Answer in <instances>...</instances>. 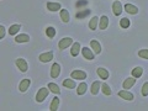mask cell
<instances>
[{"label": "cell", "instance_id": "cell-1", "mask_svg": "<svg viewBox=\"0 0 148 111\" xmlns=\"http://www.w3.org/2000/svg\"><path fill=\"white\" fill-rule=\"evenodd\" d=\"M48 86L47 88H41V89L38 90V92H37V95H36V101L37 103H42V101L47 98V95H48Z\"/></svg>", "mask_w": 148, "mask_h": 111}, {"label": "cell", "instance_id": "cell-2", "mask_svg": "<svg viewBox=\"0 0 148 111\" xmlns=\"http://www.w3.org/2000/svg\"><path fill=\"white\" fill-rule=\"evenodd\" d=\"M71 45H73V40L71 38V37H64V38H62L61 41H59L58 47H59V49H66Z\"/></svg>", "mask_w": 148, "mask_h": 111}, {"label": "cell", "instance_id": "cell-3", "mask_svg": "<svg viewBox=\"0 0 148 111\" xmlns=\"http://www.w3.org/2000/svg\"><path fill=\"white\" fill-rule=\"evenodd\" d=\"M16 66H17V68L20 69V71L22 72V73H25L27 69H29V66H27V62L25 61V59H22V58H17L16 59Z\"/></svg>", "mask_w": 148, "mask_h": 111}, {"label": "cell", "instance_id": "cell-4", "mask_svg": "<svg viewBox=\"0 0 148 111\" xmlns=\"http://www.w3.org/2000/svg\"><path fill=\"white\" fill-rule=\"evenodd\" d=\"M72 79H79V80H83L86 78V73L83 72V71H73L72 74H71Z\"/></svg>", "mask_w": 148, "mask_h": 111}, {"label": "cell", "instance_id": "cell-5", "mask_svg": "<svg viewBox=\"0 0 148 111\" xmlns=\"http://www.w3.org/2000/svg\"><path fill=\"white\" fill-rule=\"evenodd\" d=\"M61 74V66L58 63H53L52 68H51V77L52 78H57Z\"/></svg>", "mask_w": 148, "mask_h": 111}, {"label": "cell", "instance_id": "cell-6", "mask_svg": "<svg viewBox=\"0 0 148 111\" xmlns=\"http://www.w3.org/2000/svg\"><path fill=\"white\" fill-rule=\"evenodd\" d=\"M38 59H40L41 62H43V63L49 62V61H52V59H53V53H52V52H46V53H42V54H40Z\"/></svg>", "mask_w": 148, "mask_h": 111}, {"label": "cell", "instance_id": "cell-7", "mask_svg": "<svg viewBox=\"0 0 148 111\" xmlns=\"http://www.w3.org/2000/svg\"><path fill=\"white\" fill-rule=\"evenodd\" d=\"M82 53H83V56H84V58L88 59V61L94 59V52H91V51L88 47H83L82 48Z\"/></svg>", "mask_w": 148, "mask_h": 111}, {"label": "cell", "instance_id": "cell-8", "mask_svg": "<svg viewBox=\"0 0 148 111\" xmlns=\"http://www.w3.org/2000/svg\"><path fill=\"white\" fill-rule=\"evenodd\" d=\"M109 26V17L108 16H101L100 17V22H99V29L100 30H106Z\"/></svg>", "mask_w": 148, "mask_h": 111}, {"label": "cell", "instance_id": "cell-9", "mask_svg": "<svg viewBox=\"0 0 148 111\" xmlns=\"http://www.w3.org/2000/svg\"><path fill=\"white\" fill-rule=\"evenodd\" d=\"M135 83H136L135 77H131V78H127V79L123 82L122 86H123V89L128 90V89H130V88H131V86H133V85H135Z\"/></svg>", "mask_w": 148, "mask_h": 111}, {"label": "cell", "instance_id": "cell-10", "mask_svg": "<svg viewBox=\"0 0 148 111\" xmlns=\"http://www.w3.org/2000/svg\"><path fill=\"white\" fill-rule=\"evenodd\" d=\"M112 11H114V14L116 16L121 15V12H122V5H121V3H120V1H115L112 4Z\"/></svg>", "mask_w": 148, "mask_h": 111}, {"label": "cell", "instance_id": "cell-11", "mask_svg": "<svg viewBox=\"0 0 148 111\" xmlns=\"http://www.w3.org/2000/svg\"><path fill=\"white\" fill-rule=\"evenodd\" d=\"M119 95L121 96L122 99H125V100H128V101L133 100V94H132V92H130L128 90H121V91H119Z\"/></svg>", "mask_w": 148, "mask_h": 111}, {"label": "cell", "instance_id": "cell-12", "mask_svg": "<svg viewBox=\"0 0 148 111\" xmlns=\"http://www.w3.org/2000/svg\"><path fill=\"white\" fill-rule=\"evenodd\" d=\"M30 84H31V80H30V79H24V80H21V82H20L18 89H20L21 92H24V91H26L27 89H29Z\"/></svg>", "mask_w": 148, "mask_h": 111}, {"label": "cell", "instance_id": "cell-13", "mask_svg": "<svg viewBox=\"0 0 148 111\" xmlns=\"http://www.w3.org/2000/svg\"><path fill=\"white\" fill-rule=\"evenodd\" d=\"M80 43L79 42H74L72 45V49H71V54L73 56V57H75V56L79 54V51H80Z\"/></svg>", "mask_w": 148, "mask_h": 111}, {"label": "cell", "instance_id": "cell-14", "mask_svg": "<svg viewBox=\"0 0 148 111\" xmlns=\"http://www.w3.org/2000/svg\"><path fill=\"white\" fill-rule=\"evenodd\" d=\"M90 46H91L92 51H94V53L99 54V53L101 52V46H100V43H99V42H98V41H96V40H92L91 42H90Z\"/></svg>", "mask_w": 148, "mask_h": 111}, {"label": "cell", "instance_id": "cell-15", "mask_svg": "<svg viewBox=\"0 0 148 111\" xmlns=\"http://www.w3.org/2000/svg\"><path fill=\"white\" fill-rule=\"evenodd\" d=\"M125 10H126L128 14L136 15V14L138 12V8H136L135 5H132V4H126V5H125Z\"/></svg>", "mask_w": 148, "mask_h": 111}, {"label": "cell", "instance_id": "cell-16", "mask_svg": "<svg viewBox=\"0 0 148 111\" xmlns=\"http://www.w3.org/2000/svg\"><path fill=\"white\" fill-rule=\"evenodd\" d=\"M15 41L17 43H24V42H29L30 41V36L29 35H18L15 37Z\"/></svg>", "mask_w": 148, "mask_h": 111}, {"label": "cell", "instance_id": "cell-17", "mask_svg": "<svg viewBox=\"0 0 148 111\" xmlns=\"http://www.w3.org/2000/svg\"><path fill=\"white\" fill-rule=\"evenodd\" d=\"M96 73H98V75L101 78V79H108L109 78V72L106 71L105 68H98L96 69Z\"/></svg>", "mask_w": 148, "mask_h": 111}, {"label": "cell", "instance_id": "cell-18", "mask_svg": "<svg viewBox=\"0 0 148 111\" xmlns=\"http://www.w3.org/2000/svg\"><path fill=\"white\" fill-rule=\"evenodd\" d=\"M47 9L49 11H58L61 9V4L59 3H47Z\"/></svg>", "mask_w": 148, "mask_h": 111}, {"label": "cell", "instance_id": "cell-19", "mask_svg": "<svg viewBox=\"0 0 148 111\" xmlns=\"http://www.w3.org/2000/svg\"><path fill=\"white\" fill-rule=\"evenodd\" d=\"M101 88V84L99 82H94L92 83V85H91V94L92 95H96L99 92V89Z\"/></svg>", "mask_w": 148, "mask_h": 111}, {"label": "cell", "instance_id": "cell-20", "mask_svg": "<svg viewBox=\"0 0 148 111\" xmlns=\"http://www.w3.org/2000/svg\"><path fill=\"white\" fill-rule=\"evenodd\" d=\"M98 22H99V18L96 17V16H94L90 20V22H89V29L92 30V31L96 30V27H98Z\"/></svg>", "mask_w": 148, "mask_h": 111}, {"label": "cell", "instance_id": "cell-21", "mask_svg": "<svg viewBox=\"0 0 148 111\" xmlns=\"http://www.w3.org/2000/svg\"><path fill=\"white\" fill-rule=\"evenodd\" d=\"M61 18L63 22H69V20H71V15H69V12L67 10H61Z\"/></svg>", "mask_w": 148, "mask_h": 111}, {"label": "cell", "instance_id": "cell-22", "mask_svg": "<svg viewBox=\"0 0 148 111\" xmlns=\"http://www.w3.org/2000/svg\"><path fill=\"white\" fill-rule=\"evenodd\" d=\"M86 89H88V85L85 84V83H80L79 86H78V89H77L78 95H83V94H85Z\"/></svg>", "mask_w": 148, "mask_h": 111}, {"label": "cell", "instance_id": "cell-23", "mask_svg": "<svg viewBox=\"0 0 148 111\" xmlns=\"http://www.w3.org/2000/svg\"><path fill=\"white\" fill-rule=\"evenodd\" d=\"M48 89L52 91V92H54V94H59V92H61L59 86L57 84H54V83H49V84H48Z\"/></svg>", "mask_w": 148, "mask_h": 111}, {"label": "cell", "instance_id": "cell-24", "mask_svg": "<svg viewBox=\"0 0 148 111\" xmlns=\"http://www.w3.org/2000/svg\"><path fill=\"white\" fill-rule=\"evenodd\" d=\"M63 85L68 88V89H73V88H75V82L73 79H66L63 82Z\"/></svg>", "mask_w": 148, "mask_h": 111}, {"label": "cell", "instance_id": "cell-25", "mask_svg": "<svg viewBox=\"0 0 148 111\" xmlns=\"http://www.w3.org/2000/svg\"><path fill=\"white\" fill-rule=\"evenodd\" d=\"M142 74H143V69L141 67H136L132 71V77H135V78H140Z\"/></svg>", "mask_w": 148, "mask_h": 111}, {"label": "cell", "instance_id": "cell-26", "mask_svg": "<svg viewBox=\"0 0 148 111\" xmlns=\"http://www.w3.org/2000/svg\"><path fill=\"white\" fill-rule=\"evenodd\" d=\"M20 29H21V25H18V24L12 25V26H10V29H9V34H10V35H15V34H17V31Z\"/></svg>", "mask_w": 148, "mask_h": 111}, {"label": "cell", "instance_id": "cell-27", "mask_svg": "<svg viewBox=\"0 0 148 111\" xmlns=\"http://www.w3.org/2000/svg\"><path fill=\"white\" fill-rule=\"evenodd\" d=\"M46 35H47L49 38H53V37L56 36V30H54V27H52V26L47 27V29H46Z\"/></svg>", "mask_w": 148, "mask_h": 111}, {"label": "cell", "instance_id": "cell-28", "mask_svg": "<svg viewBox=\"0 0 148 111\" xmlns=\"http://www.w3.org/2000/svg\"><path fill=\"white\" fill-rule=\"evenodd\" d=\"M58 106H59V99L58 98H53L52 100V104H51V111H56L58 109Z\"/></svg>", "mask_w": 148, "mask_h": 111}, {"label": "cell", "instance_id": "cell-29", "mask_svg": "<svg viewBox=\"0 0 148 111\" xmlns=\"http://www.w3.org/2000/svg\"><path fill=\"white\" fill-rule=\"evenodd\" d=\"M130 24H131V22H130V20L127 17H123V18H121V21H120V26H121L122 29H127L130 26Z\"/></svg>", "mask_w": 148, "mask_h": 111}, {"label": "cell", "instance_id": "cell-30", "mask_svg": "<svg viewBox=\"0 0 148 111\" xmlns=\"http://www.w3.org/2000/svg\"><path fill=\"white\" fill-rule=\"evenodd\" d=\"M101 90H103V92L105 95H111V89H110V86L106 84V83H104V84L101 85Z\"/></svg>", "mask_w": 148, "mask_h": 111}, {"label": "cell", "instance_id": "cell-31", "mask_svg": "<svg viewBox=\"0 0 148 111\" xmlns=\"http://www.w3.org/2000/svg\"><path fill=\"white\" fill-rule=\"evenodd\" d=\"M138 56H140L141 58L148 59V49H141L140 52H138Z\"/></svg>", "mask_w": 148, "mask_h": 111}, {"label": "cell", "instance_id": "cell-32", "mask_svg": "<svg viewBox=\"0 0 148 111\" xmlns=\"http://www.w3.org/2000/svg\"><path fill=\"white\" fill-rule=\"evenodd\" d=\"M142 95H143V96H147V95H148V82L145 83V84H143V86H142Z\"/></svg>", "mask_w": 148, "mask_h": 111}, {"label": "cell", "instance_id": "cell-33", "mask_svg": "<svg viewBox=\"0 0 148 111\" xmlns=\"http://www.w3.org/2000/svg\"><path fill=\"white\" fill-rule=\"evenodd\" d=\"M4 36H5V27L0 26V38H4Z\"/></svg>", "mask_w": 148, "mask_h": 111}, {"label": "cell", "instance_id": "cell-34", "mask_svg": "<svg viewBox=\"0 0 148 111\" xmlns=\"http://www.w3.org/2000/svg\"><path fill=\"white\" fill-rule=\"evenodd\" d=\"M89 12H90V10H85L83 14H77V17H78V18H79V17H83V16H85L86 14H89Z\"/></svg>", "mask_w": 148, "mask_h": 111}]
</instances>
